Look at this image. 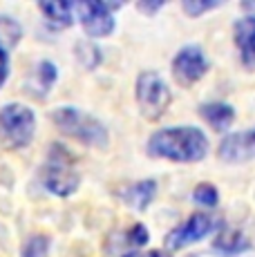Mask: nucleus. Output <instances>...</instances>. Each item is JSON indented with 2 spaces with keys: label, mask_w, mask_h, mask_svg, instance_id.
Returning a JSON list of instances; mask_svg holds the SVG:
<instances>
[{
  "label": "nucleus",
  "mask_w": 255,
  "mask_h": 257,
  "mask_svg": "<svg viewBox=\"0 0 255 257\" xmlns=\"http://www.w3.org/2000/svg\"><path fill=\"white\" fill-rule=\"evenodd\" d=\"M123 7V3H101V0H85L76 3V18L81 21L83 32L90 38H105L114 32V9Z\"/></svg>",
  "instance_id": "6"
},
{
  "label": "nucleus",
  "mask_w": 255,
  "mask_h": 257,
  "mask_svg": "<svg viewBox=\"0 0 255 257\" xmlns=\"http://www.w3.org/2000/svg\"><path fill=\"white\" fill-rule=\"evenodd\" d=\"M125 237H128V244L135 246V248H141V246H146V244H148V239H150L148 228H146L144 224H135L125 233Z\"/></svg>",
  "instance_id": "20"
},
{
  "label": "nucleus",
  "mask_w": 255,
  "mask_h": 257,
  "mask_svg": "<svg viewBox=\"0 0 255 257\" xmlns=\"http://www.w3.org/2000/svg\"><path fill=\"white\" fill-rule=\"evenodd\" d=\"M135 96H137L139 112L148 121H157V118L164 116L170 101H173V92H170L168 83L153 70H146L137 76Z\"/></svg>",
  "instance_id": "5"
},
{
  "label": "nucleus",
  "mask_w": 255,
  "mask_h": 257,
  "mask_svg": "<svg viewBox=\"0 0 255 257\" xmlns=\"http://www.w3.org/2000/svg\"><path fill=\"white\" fill-rule=\"evenodd\" d=\"M47 250H50V239L45 235H32L23 244L21 257H47Z\"/></svg>",
  "instance_id": "18"
},
{
  "label": "nucleus",
  "mask_w": 255,
  "mask_h": 257,
  "mask_svg": "<svg viewBox=\"0 0 255 257\" xmlns=\"http://www.w3.org/2000/svg\"><path fill=\"white\" fill-rule=\"evenodd\" d=\"M215 230V217L208 212H195L190 215L184 224L173 228L166 237V248L168 250H179L184 246L197 244V241L206 239Z\"/></svg>",
  "instance_id": "8"
},
{
  "label": "nucleus",
  "mask_w": 255,
  "mask_h": 257,
  "mask_svg": "<svg viewBox=\"0 0 255 257\" xmlns=\"http://www.w3.org/2000/svg\"><path fill=\"white\" fill-rule=\"evenodd\" d=\"M38 9L45 16V21L54 27L63 29L70 27L76 18V3H65V0H43L38 3Z\"/></svg>",
  "instance_id": "12"
},
{
  "label": "nucleus",
  "mask_w": 255,
  "mask_h": 257,
  "mask_svg": "<svg viewBox=\"0 0 255 257\" xmlns=\"http://www.w3.org/2000/svg\"><path fill=\"white\" fill-rule=\"evenodd\" d=\"M193 201L199 206H206V208H215L219 204V190L213 184H208V181L197 184L193 190Z\"/></svg>",
  "instance_id": "17"
},
{
  "label": "nucleus",
  "mask_w": 255,
  "mask_h": 257,
  "mask_svg": "<svg viewBox=\"0 0 255 257\" xmlns=\"http://www.w3.org/2000/svg\"><path fill=\"white\" fill-rule=\"evenodd\" d=\"M52 123L61 135L70 137L74 141H81L90 148H105L110 141L105 123L96 118L90 112L78 110L76 105H61L52 112Z\"/></svg>",
  "instance_id": "2"
},
{
  "label": "nucleus",
  "mask_w": 255,
  "mask_h": 257,
  "mask_svg": "<svg viewBox=\"0 0 255 257\" xmlns=\"http://www.w3.org/2000/svg\"><path fill=\"white\" fill-rule=\"evenodd\" d=\"M233 41L239 52V58L246 67H255V14L239 18L233 25Z\"/></svg>",
  "instance_id": "10"
},
{
  "label": "nucleus",
  "mask_w": 255,
  "mask_h": 257,
  "mask_svg": "<svg viewBox=\"0 0 255 257\" xmlns=\"http://www.w3.org/2000/svg\"><path fill=\"white\" fill-rule=\"evenodd\" d=\"M36 135V114L25 103H7L0 107V146L5 150H23Z\"/></svg>",
  "instance_id": "3"
},
{
  "label": "nucleus",
  "mask_w": 255,
  "mask_h": 257,
  "mask_svg": "<svg viewBox=\"0 0 255 257\" xmlns=\"http://www.w3.org/2000/svg\"><path fill=\"white\" fill-rule=\"evenodd\" d=\"M23 38V25L16 21L14 16L0 14V49L9 52L21 43Z\"/></svg>",
  "instance_id": "15"
},
{
  "label": "nucleus",
  "mask_w": 255,
  "mask_h": 257,
  "mask_svg": "<svg viewBox=\"0 0 255 257\" xmlns=\"http://www.w3.org/2000/svg\"><path fill=\"white\" fill-rule=\"evenodd\" d=\"M173 76L177 78L179 85H193V83L202 81L208 72L210 63L206 58V52L199 45H184L177 49V54L173 56Z\"/></svg>",
  "instance_id": "7"
},
{
  "label": "nucleus",
  "mask_w": 255,
  "mask_h": 257,
  "mask_svg": "<svg viewBox=\"0 0 255 257\" xmlns=\"http://www.w3.org/2000/svg\"><path fill=\"white\" fill-rule=\"evenodd\" d=\"M217 157L226 164H244L255 157V127L244 132H233L224 137L217 148Z\"/></svg>",
  "instance_id": "9"
},
{
  "label": "nucleus",
  "mask_w": 255,
  "mask_h": 257,
  "mask_svg": "<svg viewBox=\"0 0 255 257\" xmlns=\"http://www.w3.org/2000/svg\"><path fill=\"white\" fill-rule=\"evenodd\" d=\"M161 7H164V3H139L137 5V9H141V12H146V14H155V12H159Z\"/></svg>",
  "instance_id": "23"
},
{
  "label": "nucleus",
  "mask_w": 255,
  "mask_h": 257,
  "mask_svg": "<svg viewBox=\"0 0 255 257\" xmlns=\"http://www.w3.org/2000/svg\"><path fill=\"white\" fill-rule=\"evenodd\" d=\"M148 155L177 164H197L208 155V137L195 125L161 127L150 135Z\"/></svg>",
  "instance_id": "1"
},
{
  "label": "nucleus",
  "mask_w": 255,
  "mask_h": 257,
  "mask_svg": "<svg viewBox=\"0 0 255 257\" xmlns=\"http://www.w3.org/2000/svg\"><path fill=\"white\" fill-rule=\"evenodd\" d=\"M248 246H251V241H248L246 235L237 228H222L217 233V237H215V241H213L215 253L222 255V257L242 255Z\"/></svg>",
  "instance_id": "13"
},
{
  "label": "nucleus",
  "mask_w": 255,
  "mask_h": 257,
  "mask_svg": "<svg viewBox=\"0 0 255 257\" xmlns=\"http://www.w3.org/2000/svg\"><path fill=\"white\" fill-rule=\"evenodd\" d=\"M36 90H41V96L43 94H47L54 87V83H56V65H54L52 61H41L36 67Z\"/></svg>",
  "instance_id": "16"
},
{
  "label": "nucleus",
  "mask_w": 255,
  "mask_h": 257,
  "mask_svg": "<svg viewBox=\"0 0 255 257\" xmlns=\"http://www.w3.org/2000/svg\"><path fill=\"white\" fill-rule=\"evenodd\" d=\"M121 257H170L166 250H130Z\"/></svg>",
  "instance_id": "22"
},
{
  "label": "nucleus",
  "mask_w": 255,
  "mask_h": 257,
  "mask_svg": "<svg viewBox=\"0 0 255 257\" xmlns=\"http://www.w3.org/2000/svg\"><path fill=\"white\" fill-rule=\"evenodd\" d=\"M199 114H202V118L213 130L224 132L233 125L235 107L224 101H210V103H202V105H199Z\"/></svg>",
  "instance_id": "11"
},
{
  "label": "nucleus",
  "mask_w": 255,
  "mask_h": 257,
  "mask_svg": "<svg viewBox=\"0 0 255 257\" xmlns=\"http://www.w3.org/2000/svg\"><path fill=\"white\" fill-rule=\"evenodd\" d=\"M219 5L222 3H217V0H186V3L181 5V9H184L188 16L197 18V16H202V14L210 12V9L219 7Z\"/></svg>",
  "instance_id": "19"
},
{
  "label": "nucleus",
  "mask_w": 255,
  "mask_h": 257,
  "mask_svg": "<svg viewBox=\"0 0 255 257\" xmlns=\"http://www.w3.org/2000/svg\"><path fill=\"white\" fill-rule=\"evenodd\" d=\"M7 76H9V54L5 49H0V87L5 85Z\"/></svg>",
  "instance_id": "21"
},
{
  "label": "nucleus",
  "mask_w": 255,
  "mask_h": 257,
  "mask_svg": "<svg viewBox=\"0 0 255 257\" xmlns=\"http://www.w3.org/2000/svg\"><path fill=\"white\" fill-rule=\"evenodd\" d=\"M43 184L56 197H70L74 195L81 186V175H78L72 155L61 146H54L47 164L43 168Z\"/></svg>",
  "instance_id": "4"
},
{
  "label": "nucleus",
  "mask_w": 255,
  "mask_h": 257,
  "mask_svg": "<svg viewBox=\"0 0 255 257\" xmlns=\"http://www.w3.org/2000/svg\"><path fill=\"white\" fill-rule=\"evenodd\" d=\"M157 197V181L155 179H141L130 184L123 190V201L132 206L135 210H146Z\"/></svg>",
  "instance_id": "14"
}]
</instances>
